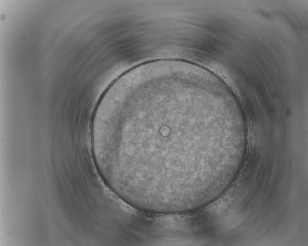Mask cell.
Returning <instances> with one entry per match:
<instances>
[{"label": "cell", "mask_w": 308, "mask_h": 246, "mask_svg": "<svg viewBox=\"0 0 308 246\" xmlns=\"http://www.w3.org/2000/svg\"><path fill=\"white\" fill-rule=\"evenodd\" d=\"M235 126L212 79L182 61H155L126 72L93 116V157L103 179L137 208L170 213L200 200L215 181Z\"/></svg>", "instance_id": "1"}]
</instances>
